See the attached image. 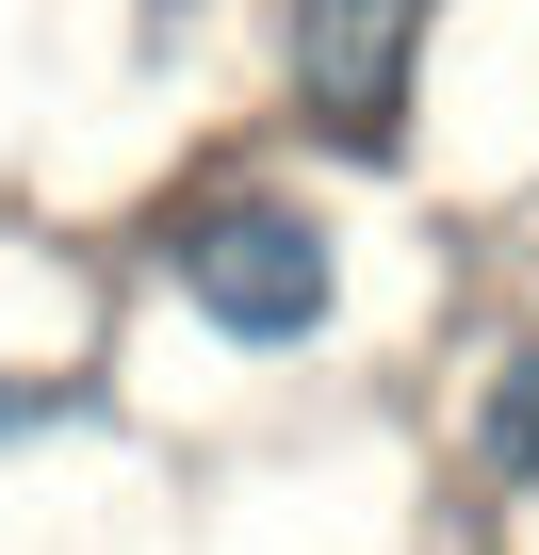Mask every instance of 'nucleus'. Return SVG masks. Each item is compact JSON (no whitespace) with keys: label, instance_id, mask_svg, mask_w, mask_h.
<instances>
[{"label":"nucleus","instance_id":"4","mask_svg":"<svg viewBox=\"0 0 539 555\" xmlns=\"http://www.w3.org/2000/svg\"><path fill=\"white\" fill-rule=\"evenodd\" d=\"M82 409V376H0V441H34V425H66Z\"/></svg>","mask_w":539,"mask_h":555},{"label":"nucleus","instance_id":"3","mask_svg":"<svg viewBox=\"0 0 539 555\" xmlns=\"http://www.w3.org/2000/svg\"><path fill=\"white\" fill-rule=\"evenodd\" d=\"M474 457H490L506 490H539V344L490 360V392H474Z\"/></svg>","mask_w":539,"mask_h":555},{"label":"nucleus","instance_id":"2","mask_svg":"<svg viewBox=\"0 0 539 555\" xmlns=\"http://www.w3.org/2000/svg\"><path fill=\"white\" fill-rule=\"evenodd\" d=\"M425 17L441 0H295V99L328 147H409V66H425Z\"/></svg>","mask_w":539,"mask_h":555},{"label":"nucleus","instance_id":"1","mask_svg":"<svg viewBox=\"0 0 539 555\" xmlns=\"http://www.w3.org/2000/svg\"><path fill=\"white\" fill-rule=\"evenodd\" d=\"M164 278H180L229 344H311L328 295H344V261H328V229H311L295 196H196V212L164 229Z\"/></svg>","mask_w":539,"mask_h":555}]
</instances>
